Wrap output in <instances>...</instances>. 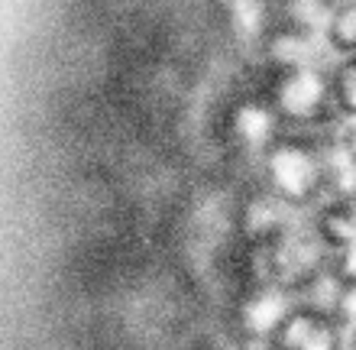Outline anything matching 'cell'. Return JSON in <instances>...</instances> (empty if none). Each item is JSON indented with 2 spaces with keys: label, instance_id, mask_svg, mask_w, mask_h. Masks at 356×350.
Wrapping results in <instances>:
<instances>
[{
  "label": "cell",
  "instance_id": "obj_1",
  "mask_svg": "<svg viewBox=\"0 0 356 350\" xmlns=\"http://www.w3.org/2000/svg\"><path fill=\"white\" fill-rule=\"evenodd\" d=\"M334 143L308 133H285L263 159L266 191L289 201L291 208H318L330 195Z\"/></svg>",
  "mask_w": 356,
  "mask_h": 350
},
{
  "label": "cell",
  "instance_id": "obj_2",
  "mask_svg": "<svg viewBox=\"0 0 356 350\" xmlns=\"http://www.w3.org/2000/svg\"><path fill=\"white\" fill-rule=\"evenodd\" d=\"M275 111L282 114L285 127H324L330 117L337 114L334 107V85H330V72L321 65H298V68H282L269 81V91Z\"/></svg>",
  "mask_w": 356,
  "mask_h": 350
},
{
  "label": "cell",
  "instance_id": "obj_3",
  "mask_svg": "<svg viewBox=\"0 0 356 350\" xmlns=\"http://www.w3.org/2000/svg\"><path fill=\"white\" fill-rule=\"evenodd\" d=\"M295 308H298L295 292L285 289L282 283L266 279V283H256L243 292V299L236 305V321H240V331L246 341H272Z\"/></svg>",
  "mask_w": 356,
  "mask_h": 350
},
{
  "label": "cell",
  "instance_id": "obj_4",
  "mask_svg": "<svg viewBox=\"0 0 356 350\" xmlns=\"http://www.w3.org/2000/svg\"><path fill=\"white\" fill-rule=\"evenodd\" d=\"M227 136L240 152H250V156L263 159L266 152L285 136V120L275 111L269 95H253L243 97L240 104H234L230 117H227Z\"/></svg>",
  "mask_w": 356,
  "mask_h": 350
},
{
  "label": "cell",
  "instance_id": "obj_5",
  "mask_svg": "<svg viewBox=\"0 0 356 350\" xmlns=\"http://www.w3.org/2000/svg\"><path fill=\"white\" fill-rule=\"evenodd\" d=\"M240 230L253 250H272L298 230V208H291L289 201L263 189L243 205Z\"/></svg>",
  "mask_w": 356,
  "mask_h": 350
},
{
  "label": "cell",
  "instance_id": "obj_6",
  "mask_svg": "<svg viewBox=\"0 0 356 350\" xmlns=\"http://www.w3.org/2000/svg\"><path fill=\"white\" fill-rule=\"evenodd\" d=\"M350 295H353V285L337 273V266L327 263L295 289V302H298V308H305V312H314V315H321V318L347 324Z\"/></svg>",
  "mask_w": 356,
  "mask_h": 350
},
{
  "label": "cell",
  "instance_id": "obj_7",
  "mask_svg": "<svg viewBox=\"0 0 356 350\" xmlns=\"http://www.w3.org/2000/svg\"><path fill=\"white\" fill-rule=\"evenodd\" d=\"M275 350H343V324L295 308L272 337Z\"/></svg>",
  "mask_w": 356,
  "mask_h": 350
},
{
  "label": "cell",
  "instance_id": "obj_8",
  "mask_svg": "<svg viewBox=\"0 0 356 350\" xmlns=\"http://www.w3.org/2000/svg\"><path fill=\"white\" fill-rule=\"evenodd\" d=\"M308 228L318 234V240L330 253L343 250L356 240V198L350 195H327L318 208H311Z\"/></svg>",
  "mask_w": 356,
  "mask_h": 350
},
{
  "label": "cell",
  "instance_id": "obj_9",
  "mask_svg": "<svg viewBox=\"0 0 356 350\" xmlns=\"http://www.w3.org/2000/svg\"><path fill=\"white\" fill-rule=\"evenodd\" d=\"M266 56H269L272 68L282 72V68H298V65H321L318 52L311 46L308 29L301 26H275L266 36Z\"/></svg>",
  "mask_w": 356,
  "mask_h": 350
},
{
  "label": "cell",
  "instance_id": "obj_10",
  "mask_svg": "<svg viewBox=\"0 0 356 350\" xmlns=\"http://www.w3.org/2000/svg\"><path fill=\"white\" fill-rule=\"evenodd\" d=\"M230 26L246 39L269 36V19H266V0H224Z\"/></svg>",
  "mask_w": 356,
  "mask_h": 350
},
{
  "label": "cell",
  "instance_id": "obj_11",
  "mask_svg": "<svg viewBox=\"0 0 356 350\" xmlns=\"http://www.w3.org/2000/svg\"><path fill=\"white\" fill-rule=\"evenodd\" d=\"M324 39L327 46L340 56H356V0L343 3L340 10H334L327 19V29H324Z\"/></svg>",
  "mask_w": 356,
  "mask_h": 350
},
{
  "label": "cell",
  "instance_id": "obj_12",
  "mask_svg": "<svg viewBox=\"0 0 356 350\" xmlns=\"http://www.w3.org/2000/svg\"><path fill=\"white\" fill-rule=\"evenodd\" d=\"M330 85H334V107L340 117L356 120V56L340 58L334 72H330Z\"/></svg>",
  "mask_w": 356,
  "mask_h": 350
},
{
  "label": "cell",
  "instance_id": "obj_13",
  "mask_svg": "<svg viewBox=\"0 0 356 350\" xmlns=\"http://www.w3.org/2000/svg\"><path fill=\"white\" fill-rule=\"evenodd\" d=\"M330 263L337 266V273L356 289V240L353 244H347L343 250H337V253L330 256Z\"/></svg>",
  "mask_w": 356,
  "mask_h": 350
},
{
  "label": "cell",
  "instance_id": "obj_14",
  "mask_svg": "<svg viewBox=\"0 0 356 350\" xmlns=\"http://www.w3.org/2000/svg\"><path fill=\"white\" fill-rule=\"evenodd\" d=\"M337 143H340V150L347 152V156H353V159H356V120H350L347 127L340 130Z\"/></svg>",
  "mask_w": 356,
  "mask_h": 350
},
{
  "label": "cell",
  "instance_id": "obj_15",
  "mask_svg": "<svg viewBox=\"0 0 356 350\" xmlns=\"http://www.w3.org/2000/svg\"><path fill=\"white\" fill-rule=\"evenodd\" d=\"M314 3H318L321 10H330V13H334V10H340L343 3H350V0H314Z\"/></svg>",
  "mask_w": 356,
  "mask_h": 350
},
{
  "label": "cell",
  "instance_id": "obj_16",
  "mask_svg": "<svg viewBox=\"0 0 356 350\" xmlns=\"http://www.w3.org/2000/svg\"><path fill=\"white\" fill-rule=\"evenodd\" d=\"M350 350H356V324H353V331H350Z\"/></svg>",
  "mask_w": 356,
  "mask_h": 350
}]
</instances>
